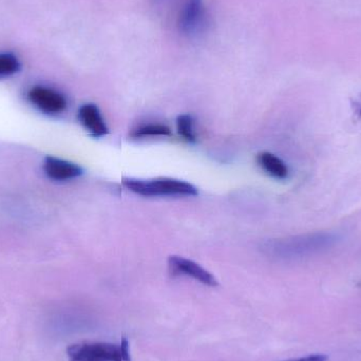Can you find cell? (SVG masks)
Masks as SVG:
<instances>
[{
	"label": "cell",
	"instance_id": "7a4b0ae2",
	"mask_svg": "<svg viewBox=\"0 0 361 361\" xmlns=\"http://www.w3.org/2000/svg\"><path fill=\"white\" fill-rule=\"evenodd\" d=\"M122 182L127 189L143 197H192L197 195V189L184 180L123 179Z\"/></svg>",
	"mask_w": 361,
	"mask_h": 361
},
{
	"label": "cell",
	"instance_id": "52a82bcc",
	"mask_svg": "<svg viewBox=\"0 0 361 361\" xmlns=\"http://www.w3.org/2000/svg\"><path fill=\"white\" fill-rule=\"evenodd\" d=\"M78 118L82 126L93 137H101L108 133V127L99 112V108L93 104H86L78 110Z\"/></svg>",
	"mask_w": 361,
	"mask_h": 361
},
{
	"label": "cell",
	"instance_id": "8992f818",
	"mask_svg": "<svg viewBox=\"0 0 361 361\" xmlns=\"http://www.w3.org/2000/svg\"><path fill=\"white\" fill-rule=\"evenodd\" d=\"M44 173L50 179L55 180H68L75 179L82 173V169L74 163L61 160V159L48 157L44 161Z\"/></svg>",
	"mask_w": 361,
	"mask_h": 361
},
{
	"label": "cell",
	"instance_id": "9c48e42d",
	"mask_svg": "<svg viewBox=\"0 0 361 361\" xmlns=\"http://www.w3.org/2000/svg\"><path fill=\"white\" fill-rule=\"evenodd\" d=\"M169 137L171 135V130L169 128V127L165 126V125H144V126L139 127V128L135 129V130L131 133V137H135V139H139V137Z\"/></svg>",
	"mask_w": 361,
	"mask_h": 361
},
{
	"label": "cell",
	"instance_id": "3957f363",
	"mask_svg": "<svg viewBox=\"0 0 361 361\" xmlns=\"http://www.w3.org/2000/svg\"><path fill=\"white\" fill-rule=\"evenodd\" d=\"M206 10L203 0H187L179 17V29L186 35H197L205 27Z\"/></svg>",
	"mask_w": 361,
	"mask_h": 361
},
{
	"label": "cell",
	"instance_id": "30bf717a",
	"mask_svg": "<svg viewBox=\"0 0 361 361\" xmlns=\"http://www.w3.org/2000/svg\"><path fill=\"white\" fill-rule=\"evenodd\" d=\"M20 69V63L15 55L11 53L0 54V78L13 75Z\"/></svg>",
	"mask_w": 361,
	"mask_h": 361
},
{
	"label": "cell",
	"instance_id": "ba28073f",
	"mask_svg": "<svg viewBox=\"0 0 361 361\" xmlns=\"http://www.w3.org/2000/svg\"><path fill=\"white\" fill-rule=\"evenodd\" d=\"M258 164L261 169L275 179L283 180L288 178V169L281 159L271 152H260L257 157Z\"/></svg>",
	"mask_w": 361,
	"mask_h": 361
},
{
	"label": "cell",
	"instance_id": "8fae6325",
	"mask_svg": "<svg viewBox=\"0 0 361 361\" xmlns=\"http://www.w3.org/2000/svg\"><path fill=\"white\" fill-rule=\"evenodd\" d=\"M177 129L178 133L183 139L186 141L195 142V131H193V120L188 114H182L178 116L177 118Z\"/></svg>",
	"mask_w": 361,
	"mask_h": 361
},
{
	"label": "cell",
	"instance_id": "7c38bea8",
	"mask_svg": "<svg viewBox=\"0 0 361 361\" xmlns=\"http://www.w3.org/2000/svg\"><path fill=\"white\" fill-rule=\"evenodd\" d=\"M329 357L324 354H314V355L305 356V357L293 358L284 361H328Z\"/></svg>",
	"mask_w": 361,
	"mask_h": 361
},
{
	"label": "cell",
	"instance_id": "5b68a950",
	"mask_svg": "<svg viewBox=\"0 0 361 361\" xmlns=\"http://www.w3.org/2000/svg\"><path fill=\"white\" fill-rule=\"evenodd\" d=\"M27 97L36 108L47 114H61L67 108L65 97L46 87H34Z\"/></svg>",
	"mask_w": 361,
	"mask_h": 361
},
{
	"label": "cell",
	"instance_id": "277c9868",
	"mask_svg": "<svg viewBox=\"0 0 361 361\" xmlns=\"http://www.w3.org/2000/svg\"><path fill=\"white\" fill-rule=\"evenodd\" d=\"M169 267L173 276H188L201 282L204 286H212V288L218 286V281L212 273L188 259L179 256L169 257Z\"/></svg>",
	"mask_w": 361,
	"mask_h": 361
},
{
	"label": "cell",
	"instance_id": "6da1fadb",
	"mask_svg": "<svg viewBox=\"0 0 361 361\" xmlns=\"http://www.w3.org/2000/svg\"><path fill=\"white\" fill-rule=\"evenodd\" d=\"M69 361H131L129 343L123 339L120 345L109 343H80L67 349Z\"/></svg>",
	"mask_w": 361,
	"mask_h": 361
}]
</instances>
